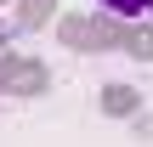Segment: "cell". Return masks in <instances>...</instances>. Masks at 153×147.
<instances>
[{"instance_id": "cell-1", "label": "cell", "mask_w": 153, "mask_h": 147, "mask_svg": "<svg viewBox=\"0 0 153 147\" xmlns=\"http://www.w3.org/2000/svg\"><path fill=\"white\" fill-rule=\"evenodd\" d=\"M114 17H142V11H153V0H102Z\"/></svg>"}]
</instances>
